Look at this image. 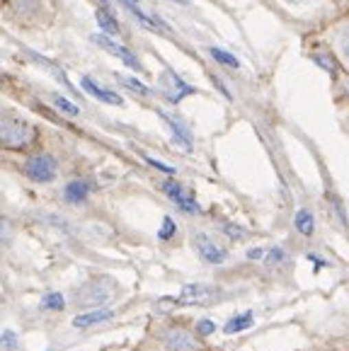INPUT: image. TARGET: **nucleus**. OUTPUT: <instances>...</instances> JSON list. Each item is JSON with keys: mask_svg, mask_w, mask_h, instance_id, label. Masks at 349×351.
I'll use <instances>...</instances> for the list:
<instances>
[{"mask_svg": "<svg viewBox=\"0 0 349 351\" xmlns=\"http://www.w3.org/2000/svg\"><path fill=\"white\" fill-rule=\"evenodd\" d=\"M274 15L298 27L303 34H313L342 15L339 0H262Z\"/></svg>", "mask_w": 349, "mask_h": 351, "instance_id": "nucleus-1", "label": "nucleus"}, {"mask_svg": "<svg viewBox=\"0 0 349 351\" xmlns=\"http://www.w3.org/2000/svg\"><path fill=\"white\" fill-rule=\"evenodd\" d=\"M136 351H204V341L185 322L160 320L150 327Z\"/></svg>", "mask_w": 349, "mask_h": 351, "instance_id": "nucleus-2", "label": "nucleus"}, {"mask_svg": "<svg viewBox=\"0 0 349 351\" xmlns=\"http://www.w3.org/2000/svg\"><path fill=\"white\" fill-rule=\"evenodd\" d=\"M56 15V0H3V20L15 29H47Z\"/></svg>", "mask_w": 349, "mask_h": 351, "instance_id": "nucleus-3", "label": "nucleus"}, {"mask_svg": "<svg viewBox=\"0 0 349 351\" xmlns=\"http://www.w3.org/2000/svg\"><path fill=\"white\" fill-rule=\"evenodd\" d=\"M0 136H3V148L10 153H30L39 143V131L34 124L15 114L12 109L3 112V124H0Z\"/></svg>", "mask_w": 349, "mask_h": 351, "instance_id": "nucleus-4", "label": "nucleus"}, {"mask_svg": "<svg viewBox=\"0 0 349 351\" xmlns=\"http://www.w3.org/2000/svg\"><path fill=\"white\" fill-rule=\"evenodd\" d=\"M333 49L335 58H337L342 73H349V12H342L337 20L330 22L325 29L313 32Z\"/></svg>", "mask_w": 349, "mask_h": 351, "instance_id": "nucleus-5", "label": "nucleus"}, {"mask_svg": "<svg viewBox=\"0 0 349 351\" xmlns=\"http://www.w3.org/2000/svg\"><path fill=\"white\" fill-rule=\"evenodd\" d=\"M58 160L47 150H36V153H30L22 162V175L27 177L34 184H52V182L58 180Z\"/></svg>", "mask_w": 349, "mask_h": 351, "instance_id": "nucleus-6", "label": "nucleus"}, {"mask_svg": "<svg viewBox=\"0 0 349 351\" xmlns=\"http://www.w3.org/2000/svg\"><path fill=\"white\" fill-rule=\"evenodd\" d=\"M303 53H306V56H308L318 68H323V71L330 75V80L342 73V68H339L333 49H330L318 34H303Z\"/></svg>", "mask_w": 349, "mask_h": 351, "instance_id": "nucleus-7", "label": "nucleus"}, {"mask_svg": "<svg viewBox=\"0 0 349 351\" xmlns=\"http://www.w3.org/2000/svg\"><path fill=\"white\" fill-rule=\"evenodd\" d=\"M192 247H194V252L199 254L201 262L211 264V267H221V264H226V259H228L226 247L216 243L209 232H201V230L194 232V235H192Z\"/></svg>", "mask_w": 349, "mask_h": 351, "instance_id": "nucleus-8", "label": "nucleus"}, {"mask_svg": "<svg viewBox=\"0 0 349 351\" xmlns=\"http://www.w3.org/2000/svg\"><path fill=\"white\" fill-rule=\"evenodd\" d=\"M114 291H117V286L109 279H93L78 291V303L100 308V305L109 303L114 298Z\"/></svg>", "mask_w": 349, "mask_h": 351, "instance_id": "nucleus-9", "label": "nucleus"}, {"mask_svg": "<svg viewBox=\"0 0 349 351\" xmlns=\"http://www.w3.org/2000/svg\"><path fill=\"white\" fill-rule=\"evenodd\" d=\"M163 191H165V197H168L174 206L180 208L182 213H190V216H194V213L201 211L199 204H196V199H194V194H192L185 184H180L177 180H165L163 182Z\"/></svg>", "mask_w": 349, "mask_h": 351, "instance_id": "nucleus-10", "label": "nucleus"}, {"mask_svg": "<svg viewBox=\"0 0 349 351\" xmlns=\"http://www.w3.org/2000/svg\"><path fill=\"white\" fill-rule=\"evenodd\" d=\"M93 42L98 44V47H102L104 51L112 53V56H117L119 61H122L124 66L131 68V71H136V73H146V71H144V63L139 61V56H136V53L128 51L126 47H122V44H119L117 39H112V36H107V34H102V32H100V34H95V36H93Z\"/></svg>", "mask_w": 349, "mask_h": 351, "instance_id": "nucleus-11", "label": "nucleus"}, {"mask_svg": "<svg viewBox=\"0 0 349 351\" xmlns=\"http://www.w3.org/2000/svg\"><path fill=\"white\" fill-rule=\"evenodd\" d=\"M160 93H163L170 102H182L185 97L194 95V88H192V85H187L180 75H174V73L165 71L163 77H160Z\"/></svg>", "mask_w": 349, "mask_h": 351, "instance_id": "nucleus-12", "label": "nucleus"}, {"mask_svg": "<svg viewBox=\"0 0 349 351\" xmlns=\"http://www.w3.org/2000/svg\"><path fill=\"white\" fill-rule=\"evenodd\" d=\"M90 194H93V184H90L87 180H80V177L68 180L61 189L63 202L71 204V206H82V204L90 199Z\"/></svg>", "mask_w": 349, "mask_h": 351, "instance_id": "nucleus-13", "label": "nucleus"}, {"mask_svg": "<svg viewBox=\"0 0 349 351\" xmlns=\"http://www.w3.org/2000/svg\"><path fill=\"white\" fill-rule=\"evenodd\" d=\"M80 88L85 90L90 97L100 99V102H104V104H112V107H122L124 104V99L119 97V93H112V90L102 88V85L90 75H80Z\"/></svg>", "mask_w": 349, "mask_h": 351, "instance_id": "nucleus-14", "label": "nucleus"}, {"mask_svg": "<svg viewBox=\"0 0 349 351\" xmlns=\"http://www.w3.org/2000/svg\"><path fill=\"white\" fill-rule=\"evenodd\" d=\"M158 117L165 121V124H168V129L172 131V141H174V143L180 145L185 153H192V134L187 131V126L182 124V121L174 119V117H170L168 112H163V109H158Z\"/></svg>", "mask_w": 349, "mask_h": 351, "instance_id": "nucleus-15", "label": "nucleus"}, {"mask_svg": "<svg viewBox=\"0 0 349 351\" xmlns=\"http://www.w3.org/2000/svg\"><path fill=\"white\" fill-rule=\"evenodd\" d=\"M95 22H98L100 32L107 36H112V39H119L122 36V27H119V22L112 17V12L107 10V8H98V12H95Z\"/></svg>", "mask_w": 349, "mask_h": 351, "instance_id": "nucleus-16", "label": "nucleus"}, {"mask_svg": "<svg viewBox=\"0 0 349 351\" xmlns=\"http://www.w3.org/2000/svg\"><path fill=\"white\" fill-rule=\"evenodd\" d=\"M333 102L335 107H349V73H339L337 77H333Z\"/></svg>", "mask_w": 349, "mask_h": 351, "instance_id": "nucleus-17", "label": "nucleus"}, {"mask_svg": "<svg viewBox=\"0 0 349 351\" xmlns=\"http://www.w3.org/2000/svg\"><path fill=\"white\" fill-rule=\"evenodd\" d=\"M109 317H112V313L109 310H90V313H82V315H76L73 317V327H78V330H85V327H93V325H102V322H107Z\"/></svg>", "mask_w": 349, "mask_h": 351, "instance_id": "nucleus-18", "label": "nucleus"}, {"mask_svg": "<svg viewBox=\"0 0 349 351\" xmlns=\"http://www.w3.org/2000/svg\"><path fill=\"white\" fill-rule=\"evenodd\" d=\"M293 226H296V230L301 232V235H313L315 232V218L313 213L308 211V208H298L296 216H293Z\"/></svg>", "mask_w": 349, "mask_h": 351, "instance_id": "nucleus-19", "label": "nucleus"}, {"mask_svg": "<svg viewBox=\"0 0 349 351\" xmlns=\"http://www.w3.org/2000/svg\"><path fill=\"white\" fill-rule=\"evenodd\" d=\"M255 322V317H252V313H243V315H233L231 320H228L226 325V332L228 335H233V332H243L247 330V327Z\"/></svg>", "mask_w": 349, "mask_h": 351, "instance_id": "nucleus-20", "label": "nucleus"}, {"mask_svg": "<svg viewBox=\"0 0 349 351\" xmlns=\"http://www.w3.org/2000/svg\"><path fill=\"white\" fill-rule=\"evenodd\" d=\"M117 80H122L126 88H131L136 95H141V97H150V88L141 83V80H136V77H128V75H122V73H117Z\"/></svg>", "mask_w": 349, "mask_h": 351, "instance_id": "nucleus-21", "label": "nucleus"}, {"mask_svg": "<svg viewBox=\"0 0 349 351\" xmlns=\"http://www.w3.org/2000/svg\"><path fill=\"white\" fill-rule=\"evenodd\" d=\"M209 53H211V58H214V61H218L221 66H228V68H238V66H240V63H238V58H236V56H231L228 51H223V49L211 47V49H209Z\"/></svg>", "mask_w": 349, "mask_h": 351, "instance_id": "nucleus-22", "label": "nucleus"}, {"mask_svg": "<svg viewBox=\"0 0 349 351\" xmlns=\"http://www.w3.org/2000/svg\"><path fill=\"white\" fill-rule=\"evenodd\" d=\"M41 308L54 310V313H61V310L66 308V300H63L61 293H49V295H44V300H41Z\"/></svg>", "mask_w": 349, "mask_h": 351, "instance_id": "nucleus-23", "label": "nucleus"}, {"mask_svg": "<svg viewBox=\"0 0 349 351\" xmlns=\"http://www.w3.org/2000/svg\"><path fill=\"white\" fill-rule=\"evenodd\" d=\"M54 107L61 109V112L68 114V117H78V114H80V109H78L73 102H68L66 97H61V95H56V97H54Z\"/></svg>", "mask_w": 349, "mask_h": 351, "instance_id": "nucleus-24", "label": "nucleus"}, {"mask_svg": "<svg viewBox=\"0 0 349 351\" xmlns=\"http://www.w3.org/2000/svg\"><path fill=\"white\" fill-rule=\"evenodd\" d=\"M284 259H286V252H284L282 247H272L267 254H264V262H267L269 267H277V264H282Z\"/></svg>", "mask_w": 349, "mask_h": 351, "instance_id": "nucleus-25", "label": "nucleus"}, {"mask_svg": "<svg viewBox=\"0 0 349 351\" xmlns=\"http://www.w3.org/2000/svg\"><path fill=\"white\" fill-rule=\"evenodd\" d=\"M177 232V226H174V221L172 218H163V228L158 230V238L160 240H170Z\"/></svg>", "mask_w": 349, "mask_h": 351, "instance_id": "nucleus-26", "label": "nucleus"}, {"mask_svg": "<svg viewBox=\"0 0 349 351\" xmlns=\"http://www.w3.org/2000/svg\"><path fill=\"white\" fill-rule=\"evenodd\" d=\"M337 121H339L342 134L349 138V107H337Z\"/></svg>", "mask_w": 349, "mask_h": 351, "instance_id": "nucleus-27", "label": "nucleus"}, {"mask_svg": "<svg viewBox=\"0 0 349 351\" xmlns=\"http://www.w3.org/2000/svg\"><path fill=\"white\" fill-rule=\"evenodd\" d=\"M194 330H196V335H199V337H209L211 332L216 330V325L211 320H199V322H196Z\"/></svg>", "mask_w": 349, "mask_h": 351, "instance_id": "nucleus-28", "label": "nucleus"}, {"mask_svg": "<svg viewBox=\"0 0 349 351\" xmlns=\"http://www.w3.org/2000/svg\"><path fill=\"white\" fill-rule=\"evenodd\" d=\"M17 346V339H15V332L5 330L3 332V351H12Z\"/></svg>", "mask_w": 349, "mask_h": 351, "instance_id": "nucleus-29", "label": "nucleus"}, {"mask_svg": "<svg viewBox=\"0 0 349 351\" xmlns=\"http://www.w3.org/2000/svg\"><path fill=\"white\" fill-rule=\"evenodd\" d=\"M223 232H228V235H231L233 240L236 238H243V230L238 226H223Z\"/></svg>", "mask_w": 349, "mask_h": 351, "instance_id": "nucleus-30", "label": "nucleus"}, {"mask_svg": "<svg viewBox=\"0 0 349 351\" xmlns=\"http://www.w3.org/2000/svg\"><path fill=\"white\" fill-rule=\"evenodd\" d=\"M339 8H342V12H349V0H339Z\"/></svg>", "mask_w": 349, "mask_h": 351, "instance_id": "nucleus-31", "label": "nucleus"}, {"mask_svg": "<svg viewBox=\"0 0 349 351\" xmlns=\"http://www.w3.org/2000/svg\"><path fill=\"white\" fill-rule=\"evenodd\" d=\"M170 3H177V5H187V0H170Z\"/></svg>", "mask_w": 349, "mask_h": 351, "instance_id": "nucleus-32", "label": "nucleus"}, {"mask_svg": "<svg viewBox=\"0 0 349 351\" xmlns=\"http://www.w3.org/2000/svg\"><path fill=\"white\" fill-rule=\"evenodd\" d=\"M131 3H139V0H131Z\"/></svg>", "mask_w": 349, "mask_h": 351, "instance_id": "nucleus-33", "label": "nucleus"}, {"mask_svg": "<svg viewBox=\"0 0 349 351\" xmlns=\"http://www.w3.org/2000/svg\"><path fill=\"white\" fill-rule=\"evenodd\" d=\"M204 351H206V349H204Z\"/></svg>", "mask_w": 349, "mask_h": 351, "instance_id": "nucleus-34", "label": "nucleus"}]
</instances>
